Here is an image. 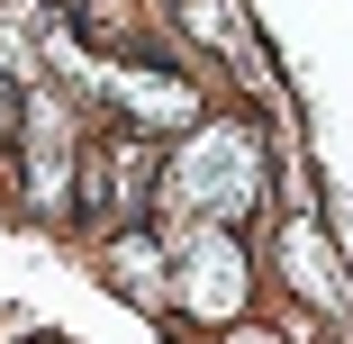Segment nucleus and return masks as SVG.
Instances as JSON below:
<instances>
[{
	"label": "nucleus",
	"instance_id": "7ed1b4c3",
	"mask_svg": "<svg viewBox=\"0 0 353 344\" xmlns=\"http://www.w3.org/2000/svg\"><path fill=\"white\" fill-rule=\"evenodd\" d=\"M109 272H118L127 299H154V281H163V245H154L145 227H127V236L109 245Z\"/></svg>",
	"mask_w": 353,
	"mask_h": 344
},
{
	"label": "nucleus",
	"instance_id": "f257e3e1",
	"mask_svg": "<svg viewBox=\"0 0 353 344\" xmlns=\"http://www.w3.org/2000/svg\"><path fill=\"white\" fill-rule=\"evenodd\" d=\"M154 209L190 218V227H245L263 209V145H254V127L218 118V127H190L163 181H154Z\"/></svg>",
	"mask_w": 353,
	"mask_h": 344
},
{
	"label": "nucleus",
	"instance_id": "20e7f679",
	"mask_svg": "<svg viewBox=\"0 0 353 344\" xmlns=\"http://www.w3.org/2000/svg\"><path fill=\"white\" fill-rule=\"evenodd\" d=\"M118 91H127V109H136V118H154V127H181V118H190V82H145V73H118Z\"/></svg>",
	"mask_w": 353,
	"mask_h": 344
},
{
	"label": "nucleus",
	"instance_id": "f03ea898",
	"mask_svg": "<svg viewBox=\"0 0 353 344\" xmlns=\"http://www.w3.org/2000/svg\"><path fill=\"white\" fill-rule=\"evenodd\" d=\"M172 299H181L190 326L236 335L245 308H254V254H245V236L236 227H181V245H172Z\"/></svg>",
	"mask_w": 353,
	"mask_h": 344
},
{
	"label": "nucleus",
	"instance_id": "39448f33",
	"mask_svg": "<svg viewBox=\"0 0 353 344\" xmlns=\"http://www.w3.org/2000/svg\"><path fill=\"white\" fill-rule=\"evenodd\" d=\"M227 344H272V335H263V326H254V335H227Z\"/></svg>",
	"mask_w": 353,
	"mask_h": 344
}]
</instances>
